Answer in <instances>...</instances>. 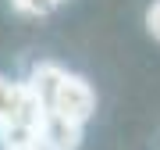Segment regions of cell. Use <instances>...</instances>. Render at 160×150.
Wrapping results in <instances>:
<instances>
[{
  "label": "cell",
  "mask_w": 160,
  "mask_h": 150,
  "mask_svg": "<svg viewBox=\"0 0 160 150\" xmlns=\"http://www.w3.org/2000/svg\"><path fill=\"white\" fill-rule=\"evenodd\" d=\"M50 111H57V115L86 125V121L96 115V89H92L82 75L68 72L64 82H61V89H57V97H53V107H50Z\"/></svg>",
  "instance_id": "cell-1"
},
{
  "label": "cell",
  "mask_w": 160,
  "mask_h": 150,
  "mask_svg": "<svg viewBox=\"0 0 160 150\" xmlns=\"http://www.w3.org/2000/svg\"><path fill=\"white\" fill-rule=\"evenodd\" d=\"M39 150H78L82 147V121H71L57 111H43V121L36 129Z\"/></svg>",
  "instance_id": "cell-2"
},
{
  "label": "cell",
  "mask_w": 160,
  "mask_h": 150,
  "mask_svg": "<svg viewBox=\"0 0 160 150\" xmlns=\"http://www.w3.org/2000/svg\"><path fill=\"white\" fill-rule=\"evenodd\" d=\"M64 75H68V68H61L57 61H39V64L29 72V79H25V82H29V89L39 97V104H43L46 111L53 107V97H57Z\"/></svg>",
  "instance_id": "cell-3"
},
{
  "label": "cell",
  "mask_w": 160,
  "mask_h": 150,
  "mask_svg": "<svg viewBox=\"0 0 160 150\" xmlns=\"http://www.w3.org/2000/svg\"><path fill=\"white\" fill-rule=\"evenodd\" d=\"M11 7L18 14H25V18H46L57 4L53 0H11Z\"/></svg>",
  "instance_id": "cell-4"
},
{
  "label": "cell",
  "mask_w": 160,
  "mask_h": 150,
  "mask_svg": "<svg viewBox=\"0 0 160 150\" xmlns=\"http://www.w3.org/2000/svg\"><path fill=\"white\" fill-rule=\"evenodd\" d=\"M146 32L160 43V0H153V4L146 7Z\"/></svg>",
  "instance_id": "cell-5"
},
{
  "label": "cell",
  "mask_w": 160,
  "mask_h": 150,
  "mask_svg": "<svg viewBox=\"0 0 160 150\" xmlns=\"http://www.w3.org/2000/svg\"><path fill=\"white\" fill-rule=\"evenodd\" d=\"M53 4H64V0H53Z\"/></svg>",
  "instance_id": "cell-6"
}]
</instances>
